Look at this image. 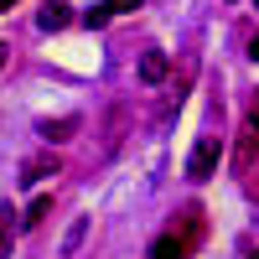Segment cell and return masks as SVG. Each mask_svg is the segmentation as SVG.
Wrapping results in <instances>:
<instances>
[{
    "label": "cell",
    "mask_w": 259,
    "mask_h": 259,
    "mask_svg": "<svg viewBox=\"0 0 259 259\" xmlns=\"http://www.w3.org/2000/svg\"><path fill=\"white\" fill-rule=\"evenodd\" d=\"M218 161H223V140L218 135H197V145H192V156H187V177L207 182L212 171H218Z\"/></svg>",
    "instance_id": "1"
},
{
    "label": "cell",
    "mask_w": 259,
    "mask_h": 259,
    "mask_svg": "<svg viewBox=\"0 0 259 259\" xmlns=\"http://www.w3.org/2000/svg\"><path fill=\"white\" fill-rule=\"evenodd\" d=\"M78 135V114H62V119H41V140L47 145H62Z\"/></svg>",
    "instance_id": "2"
},
{
    "label": "cell",
    "mask_w": 259,
    "mask_h": 259,
    "mask_svg": "<svg viewBox=\"0 0 259 259\" xmlns=\"http://www.w3.org/2000/svg\"><path fill=\"white\" fill-rule=\"evenodd\" d=\"M166 73H171L166 52H145V57H140V83H145V89H156V83H166Z\"/></svg>",
    "instance_id": "3"
},
{
    "label": "cell",
    "mask_w": 259,
    "mask_h": 259,
    "mask_svg": "<svg viewBox=\"0 0 259 259\" xmlns=\"http://www.w3.org/2000/svg\"><path fill=\"white\" fill-rule=\"evenodd\" d=\"M57 156H36V161H26V166H21V182H26V187H36V182H47V177H57Z\"/></svg>",
    "instance_id": "4"
},
{
    "label": "cell",
    "mask_w": 259,
    "mask_h": 259,
    "mask_svg": "<svg viewBox=\"0 0 259 259\" xmlns=\"http://www.w3.org/2000/svg\"><path fill=\"white\" fill-rule=\"evenodd\" d=\"M192 239H177V233H161L156 244H150V259H187Z\"/></svg>",
    "instance_id": "5"
},
{
    "label": "cell",
    "mask_w": 259,
    "mask_h": 259,
    "mask_svg": "<svg viewBox=\"0 0 259 259\" xmlns=\"http://www.w3.org/2000/svg\"><path fill=\"white\" fill-rule=\"evenodd\" d=\"M16 218L21 212L11 202H0V259H11V244H16Z\"/></svg>",
    "instance_id": "6"
},
{
    "label": "cell",
    "mask_w": 259,
    "mask_h": 259,
    "mask_svg": "<svg viewBox=\"0 0 259 259\" xmlns=\"http://www.w3.org/2000/svg\"><path fill=\"white\" fill-rule=\"evenodd\" d=\"M68 21H73V16H68V6H62V0H52V6L36 16V26H41V31H62Z\"/></svg>",
    "instance_id": "7"
},
{
    "label": "cell",
    "mask_w": 259,
    "mask_h": 259,
    "mask_svg": "<svg viewBox=\"0 0 259 259\" xmlns=\"http://www.w3.org/2000/svg\"><path fill=\"white\" fill-rule=\"evenodd\" d=\"M83 233H89V218H73V228H68V239H62V254H78V244H83Z\"/></svg>",
    "instance_id": "8"
},
{
    "label": "cell",
    "mask_w": 259,
    "mask_h": 259,
    "mask_svg": "<svg viewBox=\"0 0 259 259\" xmlns=\"http://www.w3.org/2000/svg\"><path fill=\"white\" fill-rule=\"evenodd\" d=\"M47 212H52V197H36V202L26 207V218H21V223L31 228V223H41V218H47Z\"/></svg>",
    "instance_id": "9"
},
{
    "label": "cell",
    "mask_w": 259,
    "mask_h": 259,
    "mask_svg": "<svg viewBox=\"0 0 259 259\" xmlns=\"http://www.w3.org/2000/svg\"><path fill=\"white\" fill-rule=\"evenodd\" d=\"M83 26H89V31L109 26V11H104V6H89V11H83Z\"/></svg>",
    "instance_id": "10"
},
{
    "label": "cell",
    "mask_w": 259,
    "mask_h": 259,
    "mask_svg": "<svg viewBox=\"0 0 259 259\" xmlns=\"http://www.w3.org/2000/svg\"><path fill=\"white\" fill-rule=\"evenodd\" d=\"M104 11L119 16V11H140V0H104Z\"/></svg>",
    "instance_id": "11"
},
{
    "label": "cell",
    "mask_w": 259,
    "mask_h": 259,
    "mask_svg": "<svg viewBox=\"0 0 259 259\" xmlns=\"http://www.w3.org/2000/svg\"><path fill=\"white\" fill-rule=\"evenodd\" d=\"M249 124H259V94H254V109H249Z\"/></svg>",
    "instance_id": "12"
},
{
    "label": "cell",
    "mask_w": 259,
    "mask_h": 259,
    "mask_svg": "<svg viewBox=\"0 0 259 259\" xmlns=\"http://www.w3.org/2000/svg\"><path fill=\"white\" fill-rule=\"evenodd\" d=\"M249 57H254V62H259V36H254V41H249Z\"/></svg>",
    "instance_id": "13"
},
{
    "label": "cell",
    "mask_w": 259,
    "mask_h": 259,
    "mask_svg": "<svg viewBox=\"0 0 259 259\" xmlns=\"http://www.w3.org/2000/svg\"><path fill=\"white\" fill-rule=\"evenodd\" d=\"M0 68H6V47H0Z\"/></svg>",
    "instance_id": "14"
},
{
    "label": "cell",
    "mask_w": 259,
    "mask_h": 259,
    "mask_svg": "<svg viewBox=\"0 0 259 259\" xmlns=\"http://www.w3.org/2000/svg\"><path fill=\"white\" fill-rule=\"evenodd\" d=\"M0 6H11V0H0Z\"/></svg>",
    "instance_id": "15"
},
{
    "label": "cell",
    "mask_w": 259,
    "mask_h": 259,
    "mask_svg": "<svg viewBox=\"0 0 259 259\" xmlns=\"http://www.w3.org/2000/svg\"><path fill=\"white\" fill-rule=\"evenodd\" d=\"M249 259H259V254H249Z\"/></svg>",
    "instance_id": "16"
}]
</instances>
